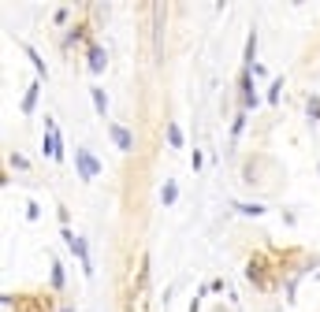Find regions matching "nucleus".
Here are the masks:
<instances>
[{"label": "nucleus", "instance_id": "7ed1b4c3", "mask_svg": "<svg viewBox=\"0 0 320 312\" xmlns=\"http://www.w3.org/2000/svg\"><path fill=\"white\" fill-rule=\"evenodd\" d=\"M104 63H108L104 49H101V45H93V49H90V71H93V75H101V71H104Z\"/></svg>", "mask_w": 320, "mask_h": 312}, {"label": "nucleus", "instance_id": "9d476101", "mask_svg": "<svg viewBox=\"0 0 320 312\" xmlns=\"http://www.w3.org/2000/svg\"><path fill=\"white\" fill-rule=\"evenodd\" d=\"M253 52H257V34H250V41H246V63L253 67Z\"/></svg>", "mask_w": 320, "mask_h": 312}, {"label": "nucleus", "instance_id": "9b49d317", "mask_svg": "<svg viewBox=\"0 0 320 312\" xmlns=\"http://www.w3.org/2000/svg\"><path fill=\"white\" fill-rule=\"evenodd\" d=\"M235 208L242 212V216H261V212H264L261 204H235Z\"/></svg>", "mask_w": 320, "mask_h": 312}, {"label": "nucleus", "instance_id": "f8f14e48", "mask_svg": "<svg viewBox=\"0 0 320 312\" xmlns=\"http://www.w3.org/2000/svg\"><path fill=\"white\" fill-rule=\"evenodd\" d=\"M26 56L34 59V67H37V75H49V71H45V63H41V56H37V52H34V49H26Z\"/></svg>", "mask_w": 320, "mask_h": 312}, {"label": "nucleus", "instance_id": "20e7f679", "mask_svg": "<svg viewBox=\"0 0 320 312\" xmlns=\"http://www.w3.org/2000/svg\"><path fill=\"white\" fill-rule=\"evenodd\" d=\"M112 138H116L119 152H130V149H134V138H130V130H123V127H112Z\"/></svg>", "mask_w": 320, "mask_h": 312}, {"label": "nucleus", "instance_id": "f257e3e1", "mask_svg": "<svg viewBox=\"0 0 320 312\" xmlns=\"http://www.w3.org/2000/svg\"><path fill=\"white\" fill-rule=\"evenodd\" d=\"M75 164H78V175H82V182H93V178L101 175V164H97V156H93L90 149H75Z\"/></svg>", "mask_w": 320, "mask_h": 312}, {"label": "nucleus", "instance_id": "39448f33", "mask_svg": "<svg viewBox=\"0 0 320 312\" xmlns=\"http://www.w3.org/2000/svg\"><path fill=\"white\" fill-rule=\"evenodd\" d=\"M242 104L246 108H257V89H253V82H250V71L242 75Z\"/></svg>", "mask_w": 320, "mask_h": 312}, {"label": "nucleus", "instance_id": "1a4fd4ad", "mask_svg": "<svg viewBox=\"0 0 320 312\" xmlns=\"http://www.w3.org/2000/svg\"><path fill=\"white\" fill-rule=\"evenodd\" d=\"M93 93V104H97V112L104 115V108H108V97H104V89H90Z\"/></svg>", "mask_w": 320, "mask_h": 312}, {"label": "nucleus", "instance_id": "0eeeda50", "mask_svg": "<svg viewBox=\"0 0 320 312\" xmlns=\"http://www.w3.org/2000/svg\"><path fill=\"white\" fill-rule=\"evenodd\" d=\"M168 142H171V149H183V130H179L175 123L168 127Z\"/></svg>", "mask_w": 320, "mask_h": 312}, {"label": "nucleus", "instance_id": "ddd939ff", "mask_svg": "<svg viewBox=\"0 0 320 312\" xmlns=\"http://www.w3.org/2000/svg\"><path fill=\"white\" fill-rule=\"evenodd\" d=\"M279 93H283V78H276V82H272V89H268V101H279Z\"/></svg>", "mask_w": 320, "mask_h": 312}, {"label": "nucleus", "instance_id": "423d86ee", "mask_svg": "<svg viewBox=\"0 0 320 312\" xmlns=\"http://www.w3.org/2000/svg\"><path fill=\"white\" fill-rule=\"evenodd\" d=\"M175 197H179V186H175V182H164V190H160V201H164V204H175Z\"/></svg>", "mask_w": 320, "mask_h": 312}, {"label": "nucleus", "instance_id": "6e6552de", "mask_svg": "<svg viewBox=\"0 0 320 312\" xmlns=\"http://www.w3.org/2000/svg\"><path fill=\"white\" fill-rule=\"evenodd\" d=\"M34 104H37V85H30L26 89V101H23V112H34Z\"/></svg>", "mask_w": 320, "mask_h": 312}, {"label": "nucleus", "instance_id": "4468645a", "mask_svg": "<svg viewBox=\"0 0 320 312\" xmlns=\"http://www.w3.org/2000/svg\"><path fill=\"white\" fill-rule=\"evenodd\" d=\"M309 115H317V119H320V101H309Z\"/></svg>", "mask_w": 320, "mask_h": 312}, {"label": "nucleus", "instance_id": "f03ea898", "mask_svg": "<svg viewBox=\"0 0 320 312\" xmlns=\"http://www.w3.org/2000/svg\"><path fill=\"white\" fill-rule=\"evenodd\" d=\"M64 242L71 245V253H75L78 260H82V268L90 271V256H86V242H82V238H75V234H71V230H64Z\"/></svg>", "mask_w": 320, "mask_h": 312}]
</instances>
